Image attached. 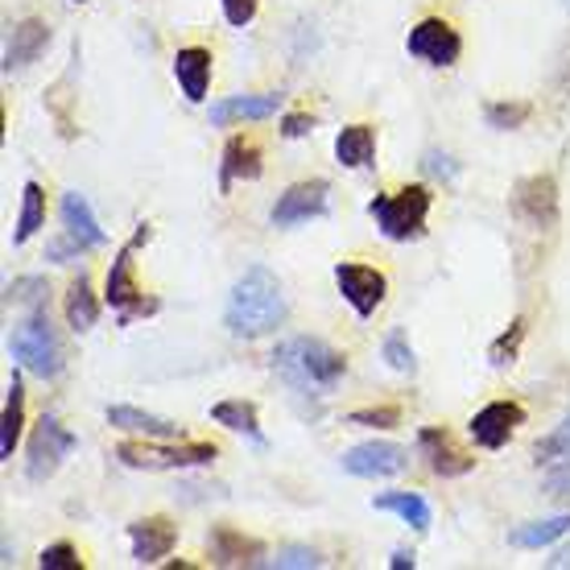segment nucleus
<instances>
[{
	"mask_svg": "<svg viewBox=\"0 0 570 570\" xmlns=\"http://www.w3.org/2000/svg\"><path fill=\"white\" fill-rule=\"evenodd\" d=\"M212 50H203V46H186L174 55V79L183 83V96L190 104H203L207 100V87H212Z\"/></svg>",
	"mask_w": 570,
	"mask_h": 570,
	"instance_id": "obj_17",
	"label": "nucleus"
},
{
	"mask_svg": "<svg viewBox=\"0 0 570 570\" xmlns=\"http://www.w3.org/2000/svg\"><path fill=\"white\" fill-rule=\"evenodd\" d=\"M9 352L26 372L42 376V381H55L62 372V347H58L55 331H50V318H46V306L29 314L26 323L9 335Z\"/></svg>",
	"mask_w": 570,
	"mask_h": 570,
	"instance_id": "obj_4",
	"label": "nucleus"
},
{
	"mask_svg": "<svg viewBox=\"0 0 570 570\" xmlns=\"http://www.w3.org/2000/svg\"><path fill=\"white\" fill-rule=\"evenodd\" d=\"M145 240H149V224H137L132 240L116 253L112 269H108V289H104V298H108V306L120 314V323H129V318H137V314L157 311V302L141 298V285H137V277H132V253H137Z\"/></svg>",
	"mask_w": 570,
	"mask_h": 570,
	"instance_id": "obj_6",
	"label": "nucleus"
},
{
	"mask_svg": "<svg viewBox=\"0 0 570 570\" xmlns=\"http://www.w3.org/2000/svg\"><path fill=\"white\" fill-rule=\"evenodd\" d=\"M273 372L282 376L285 385L302 393V397H327L331 389L343 381L347 372V356L335 352L331 343L314 340V335H289L273 347Z\"/></svg>",
	"mask_w": 570,
	"mask_h": 570,
	"instance_id": "obj_2",
	"label": "nucleus"
},
{
	"mask_svg": "<svg viewBox=\"0 0 570 570\" xmlns=\"http://www.w3.org/2000/svg\"><path fill=\"white\" fill-rule=\"evenodd\" d=\"M546 497L550 500H562V504H570V459H558L554 471L546 475Z\"/></svg>",
	"mask_w": 570,
	"mask_h": 570,
	"instance_id": "obj_38",
	"label": "nucleus"
},
{
	"mask_svg": "<svg viewBox=\"0 0 570 570\" xmlns=\"http://www.w3.org/2000/svg\"><path fill=\"white\" fill-rule=\"evenodd\" d=\"M46 224V190L38 183H26L21 190V215H17V232H13V244H26L33 232Z\"/></svg>",
	"mask_w": 570,
	"mask_h": 570,
	"instance_id": "obj_29",
	"label": "nucleus"
},
{
	"mask_svg": "<svg viewBox=\"0 0 570 570\" xmlns=\"http://www.w3.org/2000/svg\"><path fill=\"white\" fill-rule=\"evenodd\" d=\"M50 46V26L38 21V17H26L9 29V42H4V71H21L33 58Z\"/></svg>",
	"mask_w": 570,
	"mask_h": 570,
	"instance_id": "obj_16",
	"label": "nucleus"
},
{
	"mask_svg": "<svg viewBox=\"0 0 570 570\" xmlns=\"http://www.w3.org/2000/svg\"><path fill=\"white\" fill-rule=\"evenodd\" d=\"M269 567H277V570H314V567H323V554H318V550H311V546H285V550H277V554L269 558Z\"/></svg>",
	"mask_w": 570,
	"mask_h": 570,
	"instance_id": "obj_32",
	"label": "nucleus"
},
{
	"mask_svg": "<svg viewBox=\"0 0 570 570\" xmlns=\"http://www.w3.org/2000/svg\"><path fill=\"white\" fill-rule=\"evenodd\" d=\"M108 426L132 430V434H145V439H178V434H183L178 422L145 414V410H132V405H112V410H108Z\"/></svg>",
	"mask_w": 570,
	"mask_h": 570,
	"instance_id": "obj_22",
	"label": "nucleus"
},
{
	"mask_svg": "<svg viewBox=\"0 0 570 570\" xmlns=\"http://www.w3.org/2000/svg\"><path fill=\"white\" fill-rule=\"evenodd\" d=\"M79 253H83V244H75L71 236H62V240H55L46 248V257L58 261V265H67V257H79Z\"/></svg>",
	"mask_w": 570,
	"mask_h": 570,
	"instance_id": "obj_42",
	"label": "nucleus"
},
{
	"mask_svg": "<svg viewBox=\"0 0 570 570\" xmlns=\"http://www.w3.org/2000/svg\"><path fill=\"white\" fill-rule=\"evenodd\" d=\"M484 120L492 129H521L529 120V104H488Z\"/></svg>",
	"mask_w": 570,
	"mask_h": 570,
	"instance_id": "obj_33",
	"label": "nucleus"
},
{
	"mask_svg": "<svg viewBox=\"0 0 570 570\" xmlns=\"http://www.w3.org/2000/svg\"><path fill=\"white\" fill-rule=\"evenodd\" d=\"M257 4L261 0H224V17H228V26H248V21L257 17Z\"/></svg>",
	"mask_w": 570,
	"mask_h": 570,
	"instance_id": "obj_39",
	"label": "nucleus"
},
{
	"mask_svg": "<svg viewBox=\"0 0 570 570\" xmlns=\"http://www.w3.org/2000/svg\"><path fill=\"white\" fill-rule=\"evenodd\" d=\"M58 215H62V228H67V236H71L75 244H83V248H100L104 244V228H100V219H96V212H91L87 195L67 190L62 203H58Z\"/></svg>",
	"mask_w": 570,
	"mask_h": 570,
	"instance_id": "obj_18",
	"label": "nucleus"
},
{
	"mask_svg": "<svg viewBox=\"0 0 570 570\" xmlns=\"http://www.w3.org/2000/svg\"><path fill=\"white\" fill-rule=\"evenodd\" d=\"M422 170L434 174V178H446V183H451V178L459 174V166H455V161H451L446 154H439V149H430L426 161H422Z\"/></svg>",
	"mask_w": 570,
	"mask_h": 570,
	"instance_id": "obj_40",
	"label": "nucleus"
},
{
	"mask_svg": "<svg viewBox=\"0 0 570 570\" xmlns=\"http://www.w3.org/2000/svg\"><path fill=\"white\" fill-rule=\"evenodd\" d=\"M410 468V451L397 442H360L352 451H343V471L360 480H381V475H401Z\"/></svg>",
	"mask_w": 570,
	"mask_h": 570,
	"instance_id": "obj_11",
	"label": "nucleus"
},
{
	"mask_svg": "<svg viewBox=\"0 0 570 570\" xmlns=\"http://www.w3.org/2000/svg\"><path fill=\"white\" fill-rule=\"evenodd\" d=\"M385 360H389V368H397V372L417 368L414 347H410V340H405V331H389L385 335Z\"/></svg>",
	"mask_w": 570,
	"mask_h": 570,
	"instance_id": "obj_35",
	"label": "nucleus"
},
{
	"mask_svg": "<svg viewBox=\"0 0 570 570\" xmlns=\"http://www.w3.org/2000/svg\"><path fill=\"white\" fill-rule=\"evenodd\" d=\"M521 343H525V318H513L509 331L488 347V364L492 368H513L517 356H521Z\"/></svg>",
	"mask_w": 570,
	"mask_h": 570,
	"instance_id": "obj_30",
	"label": "nucleus"
},
{
	"mask_svg": "<svg viewBox=\"0 0 570 570\" xmlns=\"http://www.w3.org/2000/svg\"><path fill=\"white\" fill-rule=\"evenodd\" d=\"M414 562H417L414 550H397V554L389 558V567H393V570H414Z\"/></svg>",
	"mask_w": 570,
	"mask_h": 570,
	"instance_id": "obj_43",
	"label": "nucleus"
},
{
	"mask_svg": "<svg viewBox=\"0 0 570 570\" xmlns=\"http://www.w3.org/2000/svg\"><path fill=\"white\" fill-rule=\"evenodd\" d=\"M96 318H100V302L91 294V282H87V273H79L67 289V323L75 331H91L96 327Z\"/></svg>",
	"mask_w": 570,
	"mask_h": 570,
	"instance_id": "obj_27",
	"label": "nucleus"
},
{
	"mask_svg": "<svg viewBox=\"0 0 570 570\" xmlns=\"http://www.w3.org/2000/svg\"><path fill=\"white\" fill-rule=\"evenodd\" d=\"M212 422H215V426L236 430V434H248L253 442H265V439H261L257 405H253V401H219V405L212 410Z\"/></svg>",
	"mask_w": 570,
	"mask_h": 570,
	"instance_id": "obj_28",
	"label": "nucleus"
},
{
	"mask_svg": "<svg viewBox=\"0 0 570 570\" xmlns=\"http://www.w3.org/2000/svg\"><path fill=\"white\" fill-rule=\"evenodd\" d=\"M42 570H83V558H79V550H75L71 542H55L42 550V562H38Z\"/></svg>",
	"mask_w": 570,
	"mask_h": 570,
	"instance_id": "obj_36",
	"label": "nucleus"
},
{
	"mask_svg": "<svg viewBox=\"0 0 570 570\" xmlns=\"http://www.w3.org/2000/svg\"><path fill=\"white\" fill-rule=\"evenodd\" d=\"M46 282L42 277H17L13 285H9V302H17V306H29V311H38V306H46Z\"/></svg>",
	"mask_w": 570,
	"mask_h": 570,
	"instance_id": "obj_34",
	"label": "nucleus"
},
{
	"mask_svg": "<svg viewBox=\"0 0 570 570\" xmlns=\"http://www.w3.org/2000/svg\"><path fill=\"white\" fill-rule=\"evenodd\" d=\"M352 426H376V430H393L401 426V410L397 405H381V410H356L347 417Z\"/></svg>",
	"mask_w": 570,
	"mask_h": 570,
	"instance_id": "obj_37",
	"label": "nucleus"
},
{
	"mask_svg": "<svg viewBox=\"0 0 570 570\" xmlns=\"http://www.w3.org/2000/svg\"><path fill=\"white\" fill-rule=\"evenodd\" d=\"M26 426V385L21 376L9 381V401H4V422H0V459H13V446Z\"/></svg>",
	"mask_w": 570,
	"mask_h": 570,
	"instance_id": "obj_25",
	"label": "nucleus"
},
{
	"mask_svg": "<svg viewBox=\"0 0 570 570\" xmlns=\"http://www.w3.org/2000/svg\"><path fill=\"white\" fill-rule=\"evenodd\" d=\"M207 546H212L215 567H244V562H253V558L265 550L257 538H244L240 529H232V525H215Z\"/></svg>",
	"mask_w": 570,
	"mask_h": 570,
	"instance_id": "obj_21",
	"label": "nucleus"
},
{
	"mask_svg": "<svg viewBox=\"0 0 570 570\" xmlns=\"http://www.w3.org/2000/svg\"><path fill=\"white\" fill-rule=\"evenodd\" d=\"M331 203V183L327 178H311V183H294L282 199L273 203V228H294V224H306V219H318L327 215Z\"/></svg>",
	"mask_w": 570,
	"mask_h": 570,
	"instance_id": "obj_9",
	"label": "nucleus"
},
{
	"mask_svg": "<svg viewBox=\"0 0 570 570\" xmlns=\"http://www.w3.org/2000/svg\"><path fill=\"white\" fill-rule=\"evenodd\" d=\"M405 46H410V55L430 62V67H451L459 58V50H463V38H459V29L451 26V21L426 17V21H417V26L410 29Z\"/></svg>",
	"mask_w": 570,
	"mask_h": 570,
	"instance_id": "obj_10",
	"label": "nucleus"
},
{
	"mask_svg": "<svg viewBox=\"0 0 570 570\" xmlns=\"http://www.w3.org/2000/svg\"><path fill=\"white\" fill-rule=\"evenodd\" d=\"M513 212L525 219V224H533V228H554L558 219V186L554 178H525V183L517 186L513 195Z\"/></svg>",
	"mask_w": 570,
	"mask_h": 570,
	"instance_id": "obj_14",
	"label": "nucleus"
},
{
	"mask_svg": "<svg viewBox=\"0 0 570 570\" xmlns=\"http://www.w3.org/2000/svg\"><path fill=\"white\" fill-rule=\"evenodd\" d=\"M253 178H261V145L248 137H232L219 161V190L228 195L236 183H253Z\"/></svg>",
	"mask_w": 570,
	"mask_h": 570,
	"instance_id": "obj_19",
	"label": "nucleus"
},
{
	"mask_svg": "<svg viewBox=\"0 0 570 570\" xmlns=\"http://www.w3.org/2000/svg\"><path fill=\"white\" fill-rule=\"evenodd\" d=\"M314 129V116L306 112H294L282 120V137H289V141H298V137H306V132Z\"/></svg>",
	"mask_w": 570,
	"mask_h": 570,
	"instance_id": "obj_41",
	"label": "nucleus"
},
{
	"mask_svg": "<svg viewBox=\"0 0 570 570\" xmlns=\"http://www.w3.org/2000/svg\"><path fill=\"white\" fill-rule=\"evenodd\" d=\"M546 567H550V570H570V546H562V550H558V554L550 558Z\"/></svg>",
	"mask_w": 570,
	"mask_h": 570,
	"instance_id": "obj_44",
	"label": "nucleus"
},
{
	"mask_svg": "<svg viewBox=\"0 0 570 570\" xmlns=\"http://www.w3.org/2000/svg\"><path fill=\"white\" fill-rule=\"evenodd\" d=\"M517 426H525V410L517 401H488L484 410L468 422V434L488 451H500L517 434Z\"/></svg>",
	"mask_w": 570,
	"mask_h": 570,
	"instance_id": "obj_12",
	"label": "nucleus"
},
{
	"mask_svg": "<svg viewBox=\"0 0 570 570\" xmlns=\"http://www.w3.org/2000/svg\"><path fill=\"white\" fill-rule=\"evenodd\" d=\"M372 149H376V137H372L368 125H347L335 137V157H340V166H347V170L372 166Z\"/></svg>",
	"mask_w": 570,
	"mask_h": 570,
	"instance_id": "obj_24",
	"label": "nucleus"
},
{
	"mask_svg": "<svg viewBox=\"0 0 570 570\" xmlns=\"http://www.w3.org/2000/svg\"><path fill=\"white\" fill-rule=\"evenodd\" d=\"M533 459L538 463H558V459H570V414L558 422V430L550 439H542L533 446Z\"/></svg>",
	"mask_w": 570,
	"mask_h": 570,
	"instance_id": "obj_31",
	"label": "nucleus"
},
{
	"mask_svg": "<svg viewBox=\"0 0 570 570\" xmlns=\"http://www.w3.org/2000/svg\"><path fill=\"white\" fill-rule=\"evenodd\" d=\"M219 446L215 442H183V446H145V442H120L116 459L137 471H183L215 463Z\"/></svg>",
	"mask_w": 570,
	"mask_h": 570,
	"instance_id": "obj_5",
	"label": "nucleus"
},
{
	"mask_svg": "<svg viewBox=\"0 0 570 570\" xmlns=\"http://www.w3.org/2000/svg\"><path fill=\"white\" fill-rule=\"evenodd\" d=\"M285 294L277 273L265 269V265H253L244 269V277L232 285L228 311H224V327L236 335V340H265L285 323Z\"/></svg>",
	"mask_w": 570,
	"mask_h": 570,
	"instance_id": "obj_1",
	"label": "nucleus"
},
{
	"mask_svg": "<svg viewBox=\"0 0 570 570\" xmlns=\"http://www.w3.org/2000/svg\"><path fill=\"white\" fill-rule=\"evenodd\" d=\"M335 285H340L343 302H347L360 318H372L376 306H381L389 294L385 273L372 269V265H356V261H340V265H335Z\"/></svg>",
	"mask_w": 570,
	"mask_h": 570,
	"instance_id": "obj_8",
	"label": "nucleus"
},
{
	"mask_svg": "<svg viewBox=\"0 0 570 570\" xmlns=\"http://www.w3.org/2000/svg\"><path fill=\"white\" fill-rule=\"evenodd\" d=\"M417 446H422L430 471L442 475V480H451V475H468V471L475 468V459H471L468 451H459L455 442H451V434L439 430V426L422 430V434H417Z\"/></svg>",
	"mask_w": 570,
	"mask_h": 570,
	"instance_id": "obj_15",
	"label": "nucleus"
},
{
	"mask_svg": "<svg viewBox=\"0 0 570 570\" xmlns=\"http://www.w3.org/2000/svg\"><path fill=\"white\" fill-rule=\"evenodd\" d=\"M381 513H397L405 525H414L417 533H426L430 529V504L417 492H385V497L372 500Z\"/></svg>",
	"mask_w": 570,
	"mask_h": 570,
	"instance_id": "obj_26",
	"label": "nucleus"
},
{
	"mask_svg": "<svg viewBox=\"0 0 570 570\" xmlns=\"http://www.w3.org/2000/svg\"><path fill=\"white\" fill-rule=\"evenodd\" d=\"M75 446H79V439H75L71 430L62 426L55 414H42V422H38V430H33V439H29V480L33 484H42V480H50L58 471V463L71 455Z\"/></svg>",
	"mask_w": 570,
	"mask_h": 570,
	"instance_id": "obj_7",
	"label": "nucleus"
},
{
	"mask_svg": "<svg viewBox=\"0 0 570 570\" xmlns=\"http://www.w3.org/2000/svg\"><path fill=\"white\" fill-rule=\"evenodd\" d=\"M430 186H405L397 195H376L368 203V215L376 219V228L381 236L393 244H410V240H422L426 236V215H430Z\"/></svg>",
	"mask_w": 570,
	"mask_h": 570,
	"instance_id": "obj_3",
	"label": "nucleus"
},
{
	"mask_svg": "<svg viewBox=\"0 0 570 570\" xmlns=\"http://www.w3.org/2000/svg\"><path fill=\"white\" fill-rule=\"evenodd\" d=\"M129 542L132 558L141 567H154V562H161L178 546V525H174L170 517H141V521L129 525Z\"/></svg>",
	"mask_w": 570,
	"mask_h": 570,
	"instance_id": "obj_13",
	"label": "nucleus"
},
{
	"mask_svg": "<svg viewBox=\"0 0 570 570\" xmlns=\"http://www.w3.org/2000/svg\"><path fill=\"white\" fill-rule=\"evenodd\" d=\"M567 533H570V513H558V517H546V521L517 525L509 533V546H517V550H542V546H554Z\"/></svg>",
	"mask_w": 570,
	"mask_h": 570,
	"instance_id": "obj_23",
	"label": "nucleus"
},
{
	"mask_svg": "<svg viewBox=\"0 0 570 570\" xmlns=\"http://www.w3.org/2000/svg\"><path fill=\"white\" fill-rule=\"evenodd\" d=\"M282 96L277 91H265V96H232V100H219L212 108V125H232V120H269V116L282 112Z\"/></svg>",
	"mask_w": 570,
	"mask_h": 570,
	"instance_id": "obj_20",
	"label": "nucleus"
}]
</instances>
